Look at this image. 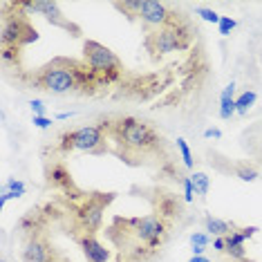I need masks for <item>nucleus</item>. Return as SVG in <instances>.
I'll list each match as a JSON object with an SVG mask.
<instances>
[{"label": "nucleus", "instance_id": "nucleus-1", "mask_svg": "<svg viewBox=\"0 0 262 262\" xmlns=\"http://www.w3.org/2000/svg\"><path fill=\"white\" fill-rule=\"evenodd\" d=\"M172 226L152 215H115L105 226V237L117 249V262H157L172 237Z\"/></svg>", "mask_w": 262, "mask_h": 262}, {"label": "nucleus", "instance_id": "nucleus-2", "mask_svg": "<svg viewBox=\"0 0 262 262\" xmlns=\"http://www.w3.org/2000/svg\"><path fill=\"white\" fill-rule=\"evenodd\" d=\"M105 133L110 137L112 152L128 166H164L175 157V148L168 139L150 126L144 119L137 117H115L103 119Z\"/></svg>", "mask_w": 262, "mask_h": 262}, {"label": "nucleus", "instance_id": "nucleus-3", "mask_svg": "<svg viewBox=\"0 0 262 262\" xmlns=\"http://www.w3.org/2000/svg\"><path fill=\"white\" fill-rule=\"evenodd\" d=\"M18 81H23L27 88L45 90L50 94H97L103 90V83L92 74V70L83 63V58H65L56 56L43 68L34 72H20Z\"/></svg>", "mask_w": 262, "mask_h": 262}, {"label": "nucleus", "instance_id": "nucleus-4", "mask_svg": "<svg viewBox=\"0 0 262 262\" xmlns=\"http://www.w3.org/2000/svg\"><path fill=\"white\" fill-rule=\"evenodd\" d=\"M54 200L63 213L58 229L72 242H76L85 235H97L103 229L105 208L117 200V193L79 190L76 195H56Z\"/></svg>", "mask_w": 262, "mask_h": 262}, {"label": "nucleus", "instance_id": "nucleus-5", "mask_svg": "<svg viewBox=\"0 0 262 262\" xmlns=\"http://www.w3.org/2000/svg\"><path fill=\"white\" fill-rule=\"evenodd\" d=\"M88 152V155H108L112 152L110 137L105 133L103 121L94 126H81L74 130H65L58 135L56 144L52 146V155H70V152Z\"/></svg>", "mask_w": 262, "mask_h": 262}, {"label": "nucleus", "instance_id": "nucleus-6", "mask_svg": "<svg viewBox=\"0 0 262 262\" xmlns=\"http://www.w3.org/2000/svg\"><path fill=\"white\" fill-rule=\"evenodd\" d=\"M193 40H195V29L186 18L184 23H177V25L146 32L144 47L152 61H159L162 56L170 54V52H186L193 45Z\"/></svg>", "mask_w": 262, "mask_h": 262}, {"label": "nucleus", "instance_id": "nucleus-7", "mask_svg": "<svg viewBox=\"0 0 262 262\" xmlns=\"http://www.w3.org/2000/svg\"><path fill=\"white\" fill-rule=\"evenodd\" d=\"M34 40H38V32L29 20V14L20 7V0L3 3V27H0L3 47H25Z\"/></svg>", "mask_w": 262, "mask_h": 262}, {"label": "nucleus", "instance_id": "nucleus-8", "mask_svg": "<svg viewBox=\"0 0 262 262\" xmlns=\"http://www.w3.org/2000/svg\"><path fill=\"white\" fill-rule=\"evenodd\" d=\"M83 63L92 70V74L103 83L105 88L115 85L123 76V63L110 47L101 45L99 40H85L83 43Z\"/></svg>", "mask_w": 262, "mask_h": 262}, {"label": "nucleus", "instance_id": "nucleus-9", "mask_svg": "<svg viewBox=\"0 0 262 262\" xmlns=\"http://www.w3.org/2000/svg\"><path fill=\"white\" fill-rule=\"evenodd\" d=\"M139 193L150 204L152 215L162 217L170 224L182 222L186 217V200L180 193H175V190L166 188L162 184H155V186H148V188H139Z\"/></svg>", "mask_w": 262, "mask_h": 262}, {"label": "nucleus", "instance_id": "nucleus-10", "mask_svg": "<svg viewBox=\"0 0 262 262\" xmlns=\"http://www.w3.org/2000/svg\"><path fill=\"white\" fill-rule=\"evenodd\" d=\"M61 206H58L56 200L52 202H43V204H36L32 206L29 211L18 220L16 224V231L20 233V237L25 240L29 235H36V233H45L50 231L52 224H58L61 222Z\"/></svg>", "mask_w": 262, "mask_h": 262}, {"label": "nucleus", "instance_id": "nucleus-11", "mask_svg": "<svg viewBox=\"0 0 262 262\" xmlns=\"http://www.w3.org/2000/svg\"><path fill=\"white\" fill-rule=\"evenodd\" d=\"M20 260L23 262H72L52 242L50 231L25 237V240H23Z\"/></svg>", "mask_w": 262, "mask_h": 262}, {"label": "nucleus", "instance_id": "nucleus-12", "mask_svg": "<svg viewBox=\"0 0 262 262\" xmlns=\"http://www.w3.org/2000/svg\"><path fill=\"white\" fill-rule=\"evenodd\" d=\"M139 20L144 23L146 32H155V29L184 23L186 20V16L180 14V11H175L172 7H168L166 3H159V0H141Z\"/></svg>", "mask_w": 262, "mask_h": 262}, {"label": "nucleus", "instance_id": "nucleus-13", "mask_svg": "<svg viewBox=\"0 0 262 262\" xmlns=\"http://www.w3.org/2000/svg\"><path fill=\"white\" fill-rule=\"evenodd\" d=\"M206 157H208V166L215 172H220V175H226V177L233 175L242 182H258V177H260V168L251 162L231 159L217 150H206Z\"/></svg>", "mask_w": 262, "mask_h": 262}, {"label": "nucleus", "instance_id": "nucleus-14", "mask_svg": "<svg viewBox=\"0 0 262 262\" xmlns=\"http://www.w3.org/2000/svg\"><path fill=\"white\" fill-rule=\"evenodd\" d=\"M45 186L50 190H54L56 195H76L79 190H83L74 182L68 164L63 159L54 157V155L45 159Z\"/></svg>", "mask_w": 262, "mask_h": 262}, {"label": "nucleus", "instance_id": "nucleus-15", "mask_svg": "<svg viewBox=\"0 0 262 262\" xmlns=\"http://www.w3.org/2000/svg\"><path fill=\"white\" fill-rule=\"evenodd\" d=\"M20 7L25 11H40V14L45 16L47 20L52 23V25L65 29V32H70L72 36H81V27L72 23L68 18V16L61 11L56 3H40V0H20Z\"/></svg>", "mask_w": 262, "mask_h": 262}, {"label": "nucleus", "instance_id": "nucleus-16", "mask_svg": "<svg viewBox=\"0 0 262 262\" xmlns=\"http://www.w3.org/2000/svg\"><path fill=\"white\" fill-rule=\"evenodd\" d=\"M74 244H79V249L85 255V262H110L112 260V251L99 242L97 235H85L81 240H76Z\"/></svg>", "mask_w": 262, "mask_h": 262}, {"label": "nucleus", "instance_id": "nucleus-17", "mask_svg": "<svg viewBox=\"0 0 262 262\" xmlns=\"http://www.w3.org/2000/svg\"><path fill=\"white\" fill-rule=\"evenodd\" d=\"M184 168L186 166H180V162L177 159H170V162H166L164 166H159L157 168V180L159 182H172V184H177V186H182L184 180H186V172H184Z\"/></svg>", "mask_w": 262, "mask_h": 262}, {"label": "nucleus", "instance_id": "nucleus-18", "mask_svg": "<svg viewBox=\"0 0 262 262\" xmlns=\"http://www.w3.org/2000/svg\"><path fill=\"white\" fill-rule=\"evenodd\" d=\"M235 85L233 83H229V85L222 90L220 94V117L222 119H231L235 115Z\"/></svg>", "mask_w": 262, "mask_h": 262}, {"label": "nucleus", "instance_id": "nucleus-19", "mask_svg": "<svg viewBox=\"0 0 262 262\" xmlns=\"http://www.w3.org/2000/svg\"><path fill=\"white\" fill-rule=\"evenodd\" d=\"M204 226H206V231L213 237H226L231 231L235 229L233 222H226V220H220V217H213V215H206Z\"/></svg>", "mask_w": 262, "mask_h": 262}, {"label": "nucleus", "instance_id": "nucleus-20", "mask_svg": "<svg viewBox=\"0 0 262 262\" xmlns=\"http://www.w3.org/2000/svg\"><path fill=\"white\" fill-rule=\"evenodd\" d=\"M255 99H258V94H255L253 90H244L240 97L235 99V112L237 115H247V112L253 108Z\"/></svg>", "mask_w": 262, "mask_h": 262}, {"label": "nucleus", "instance_id": "nucleus-21", "mask_svg": "<svg viewBox=\"0 0 262 262\" xmlns=\"http://www.w3.org/2000/svg\"><path fill=\"white\" fill-rule=\"evenodd\" d=\"M23 47H3V52H0V56H3V61L11 65V68L20 70V63H23Z\"/></svg>", "mask_w": 262, "mask_h": 262}, {"label": "nucleus", "instance_id": "nucleus-22", "mask_svg": "<svg viewBox=\"0 0 262 262\" xmlns=\"http://www.w3.org/2000/svg\"><path fill=\"white\" fill-rule=\"evenodd\" d=\"M115 9H119L121 14H126L130 20H135V18H139L141 0H123V3H115Z\"/></svg>", "mask_w": 262, "mask_h": 262}, {"label": "nucleus", "instance_id": "nucleus-23", "mask_svg": "<svg viewBox=\"0 0 262 262\" xmlns=\"http://www.w3.org/2000/svg\"><path fill=\"white\" fill-rule=\"evenodd\" d=\"M190 182H193L195 193H198L200 198H206L208 186H211V180H208L206 172H193V175H190Z\"/></svg>", "mask_w": 262, "mask_h": 262}, {"label": "nucleus", "instance_id": "nucleus-24", "mask_svg": "<svg viewBox=\"0 0 262 262\" xmlns=\"http://www.w3.org/2000/svg\"><path fill=\"white\" fill-rule=\"evenodd\" d=\"M175 148H177V150H180L182 164L186 166L188 170H193V166H195V162H193V152H190V148H188V144H186V139H184V137H177Z\"/></svg>", "mask_w": 262, "mask_h": 262}, {"label": "nucleus", "instance_id": "nucleus-25", "mask_svg": "<svg viewBox=\"0 0 262 262\" xmlns=\"http://www.w3.org/2000/svg\"><path fill=\"white\" fill-rule=\"evenodd\" d=\"M190 247H193V255H202L208 247V235L206 233H193L190 235Z\"/></svg>", "mask_w": 262, "mask_h": 262}, {"label": "nucleus", "instance_id": "nucleus-26", "mask_svg": "<svg viewBox=\"0 0 262 262\" xmlns=\"http://www.w3.org/2000/svg\"><path fill=\"white\" fill-rule=\"evenodd\" d=\"M5 193H9V198H20L23 193H25V184H23L20 180H9L7 184H5Z\"/></svg>", "mask_w": 262, "mask_h": 262}, {"label": "nucleus", "instance_id": "nucleus-27", "mask_svg": "<svg viewBox=\"0 0 262 262\" xmlns=\"http://www.w3.org/2000/svg\"><path fill=\"white\" fill-rule=\"evenodd\" d=\"M235 25H237V23L231 18V16H222V18H220V23H217L220 34H222V36H229V34L235 29Z\"/></svg>", "mask_w": 262, "mask_h": 262}, {"label": "nucleus", "instance_id": "nucleus-28", "mask_svg": "<svg viewBox=\"0 0 262 262\" xmlns=\"http://www.w3.org/2000/svg\"><path fill=\"white\" fill-rule=\"evenodd\" d=\"M198 16H202V18H204L206 23H213V25H217L220 18H222V16L215 14V11H213V9H204V7L198 9Z\"/></svg>", "mask_w": 262, "mask_h": 262}, {"label": "nucleus", "instance_id": "nucleus-29", "mask_svg": "<svg viewBox=\"0 0 262 262\" xmlns=\"http://www.w3.org/2000/svg\"><path fill=\"white\" fill-rule=\"evenodd\" d=\"M182 188H184V200H186V204H188V202H193V198H195V188H193V182H190V175L186 177V180H184Z\"/></svg>", "mask_w": 262, "mask_h": 262}, {"label": "nucleus", "instance_id": "nucleus-30", "mask_svg": "<svg viewBox=\"0 0 262 262\" xmlns=\"http://www.w3.org/2000/svg\"><path fill=\"white\" fill-rule=\"evenodd\" d=\"M29 108H32V112H34V117H45V103H43V101L34 99V101H32V103H29Z\"/></svg>", "mask_w": 262, "mask_h": 262}, {"label": "nucleus", "instance_id": "nucleus-31", "mask_svg": "<svg viewBox=\"0 0 262 262\" xmlns=\"http://www.w3.org/2000/svg\"><path fill=\"white\" fill-rule=\"evenodd\" d=\"M34 126L40 128V130H45V128L52 126V119H47V117H34Z\"/></svg>", "mask_w": 262, "mask_h": 262}, {"label": "nucleus", "instance_id": "nucleus-32", "mask_svg": "<svg viewBox=\"0 0 262 262\" xmlns=\"http://www.w3.org/2000/svg\"><path fill=\"white\" fill-rule=\"evenodd\" d=\"M213 249L220 253L226 251V237H213Z\"/></svg>", "mask_w": 262, "mask_h": 262}, {"label": "nucleus", "instance_id": "nucleus-33", "mask_svg": "<svg viewBox=\"0 0 262 262\" xmlns=\"http://www.w3.org/2000/svg\"><path fill=\"white\" fill-rule=\"evenodd\" d=\"M240 231H242V235H244V237H247V240H249V237H253V235L258 233L260 229H258V226H242Z\"/></svg>", "mask_w": 262, "mask_h": 262}, {"label": "nucleus", "instance_id": "nucleus-34", "mask_svg": "<svg viewBox=\"0 0 262 262\" xmlns=\"http://www.w3.org/2000/svg\"><path fill=\"white\" fill-rule=\"evenodd\" d=\"M204 137H206V139H211V137H213V139H220L222 133H220V128H208L206 133H204Z\"/></svg>", "mask_w": 262, "mask_h": 262}, {"label": "nucleus", "instance_id": "nucleus-35", "mask_svg": "<svg viewBox=\"0 0 262 262\" xmlns=\"http://www.w3.org/2000/svg\"><path fill=\"white\" fill-rule=\"evenodd\" d=\"M188 262H211V260L204 258V255H193V258H190Z\"/></svg>", "mask_w": 262, "mask_h": 262}, {"label": "nucleus", "instance_id": "nucleus-36", "mask_svg": "<svg viewBox=\"0 0 262 262\" xmlns=\"http://www.w3.org/2000/svg\"><path fill=\"white\" fill-rule=\"evenodd\" d=\"M231 262H255V260H251V258H244V260H231Z\"/></svg>", "mask_w": 262, "mask_h": 262}, {"label": "nucleus", "instance_id": "nucleus-37", "mask_svg": "<svg viewBox=\"0 0 262 262\" xmlns=\"http://www.w3.org/2000/svg\"><path fill=\"white\" fill-rule=\"evenodd\" d=\"M0 262H7V260H0Z\"/></svg>", "mask_w": 262, "mask_h": 262}, {"label": "nucleus", "instance_id": "nucleus-38", "mask_svg": "<svg viewBox=\"0 0 262 262\" xmlns=\"http://www.w3.org/2000/svg\"><path fill=\"white\" fill-rule=\"evenodd\" d=\"M260 159H262V152H260Z\"/></svg>", "mask_w": 262, "mask_h": 262}]
</instances>
